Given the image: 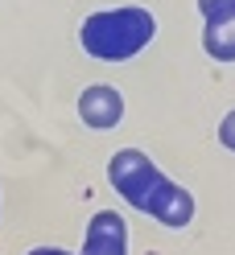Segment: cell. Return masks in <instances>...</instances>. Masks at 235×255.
<instances>
[{
	"label": "cell",
	"instance_id": "obj_8",
	"mask_svg": "<svg viewBox=\"0 0 235 255\" xmlns=\"http://www.w3.org/2000/svg\"><path fill=\"white\" fill-rule=\"evenodd\" d=\"M219 140H223V148L235 152V111H227L223 124H219Z\"/></svg>",
	"mask_w": 235,
	"mask_h": 255
},
{
	"label": "cell",
	"instance_id": "obj_6",
	"mask_svg": "<svg viewBox=\"0 0 235 255\" xmlns=\"http://www.w3.org/2000/svg\"><path fill=\"white\" fill-rule=\"evenodd\" d=\"M202 45H207L211 58L235 62V12H223V17L207 21V29H202Z\"/></svg>",
	"mask_w": 235,
	"mask_h": 255
},
{
	"label": "cell",
	"instance_id": "obj_9",
	"mask_svg": "<svg viewBox=\"0 0 235 255\" xmlns=\"http://www.w3.org/2000/svg\"><path fill=\"white\" fill-rule=\"evenodd\" d=\"M29 255H70V251H62V247H33Z\"/></svg>",
	"mask_w": 235,
	"mask_h": 255
},
{
	"label": "cell",
	"instance_id": "obj_2",
	"mask_svg": "<svg viewBox=\"0 0 235 255\" xmlns=\"http://www.w3.org/2000/svg\"><path fill=\"white\" fill-rule=\"evenodd\" d=\"M107 181L116 185V194L136 206V210H145V202L149 194L157 189V181H161V173H157V165L149 161L145 152H136V148H120L112 156V165H107Z\"/></svg>",
	"mask_w": 235,
	"mask_h": 255
},
{
	"label": "cell",
	"instance_id": "obj_3",
	"mask_svg": "<svg viewBox=\"0 0 235 255\" xmlns=\"http://www.w3.org/2000/svg\"><path fill=\"white\" fill-rule=\"evenodd\" d=\"M145 214H153L161 227H186V222L194 218V198L186 194L182 185H174L169 177H161L157 181V189L149 194V202H145Z\"/></svg>",
	"mask_w": 235,
	"mask_h": 255
},
{
	"label": "cell",
	"instance_id": "obj_5",
	"mask_svg": "<svg viewBox=\"0 0 235 255\" xmlns=\"http://www.w3.org/2000/svg\"><path fill=\"white\" fill-rule=\"evenodd\" d=\"M78 116H83L87 128H95V132H107V128H116L124 120V99L116 87H87L83 95H78Z\"/></svg>",
	"mask_w": 235,
	"mask_h": 255
},
{
	"label": "cell",
	"instance_id": "obj_7",
	"mask_svg": "<svg viewBox=\"0 0 235 255\" xmlns=\"http://www.w3.org/2000/svg\"><path fill=\"white\" fill-rule=\"evenodd\" d=\"M198 12H202V21H215L223 12H235V0H198Z\"/></svg>",
	"mask_w": 235,
	"mask_h": 255
},
{
	"label": "cell",
	"instance_id": "obj_4",
	"mask_svg": "<svg viewBox=\"0 0 235 255\" xmlns=\"http://www.w3.org/2000/svg\"><path fill=\"white\" fill-rule=\"evenodd\" d=\"M83 255H128V222L116 210H99L87 227Z\"/></svg>",
	"mask_w": 235,
	"mask_h": 255
},
{
	"label": "cell",
	"instance_id": "obj_1",
	"mask_svg": "<svg viewBox=\"0 0 235 255\" xmlns=\"http://www.w3.org/2000/svg\"><path fill=\"white\" fill-rule=\"evenodd\" d=\"M157 33V21L149 8L128 4V8H107V12H91L83 21V50L99 62H124L140 54Z\"/></svg>",
	"mask_w": 235,
	"mask_h": 255
}]
</instances>
